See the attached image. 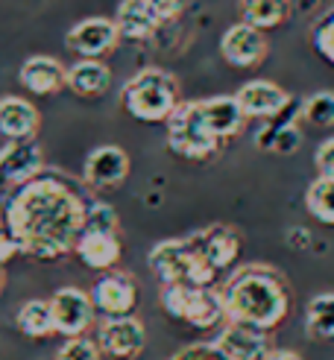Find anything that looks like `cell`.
Returning a JSON list of instances; mask_svg holds the SVG:
<instances>
[{"label": "cell", "mask_w": 334, "mask_h": 360, "mask_svg": "<svg viewBox=\"0 0 334 360\" xmlns=\"http://www.w3.org/2000/svg\"><path fill=\"white\" fill-rule=\"evenodd\" d=\"M200 105H203V117L208 123V129L217 141L235 138L243 129L246 115L235 97H208V100H200Z\"/></svg>", "instance_id": "d6986e66"}, {"label": "cell", "mask_w": 334, "mask_h": 360, "mask_svg": "<svg viewBox=\"0 0 334 360\" xmlns=\"http://www.w3.org/2000/svg\"><path fill=\"white\" fill-rule=\"evenodd\" d=\"M258 147L261 150H270V153H278V155H290L299 150L302 143V132L296 129L293 123H278V126H270V129L258 132Z\"/></svg>", "instance_id": "4316f807"}, {"label": "cell", "mask_w": 334, "mask_h": 360, "mask_svg": "<svg viewBox=\"0 0 334 360\" xmlns=\"http://www.w3.org/2000/svg\"><path fill=\"white\" fill-rule=\"evenodd\" d=\"M18 252H21V246H18V240L9 235V229L0 223V266H4L9 258H15Z\"/></svg>", "instance_id": "e575fe53"}, {"label": "cell", "mask_w": 334, "mask_h": 360, "mask_svg": "<svg viewBox=\"0 0 334 360\" xmlns=\"http://www.w3.org/2000/svg\"><path fill=\"white\" fill-rule=\"evenodd\" d=\"M150 269L158 276L165 287L170 284H188V287H211L217 273L211 269L191 238H176V240H162L150 249L147 258Z\"/></svg>", "instance_id": "277c9868"}, {"label": "cell", "mask_w": 334, "mask_h": 360, "mask_svg": "<svg viewBox=\"0 0 334 360\" xmlns=\"http://www.w3.org/2000/svg\"><path fill=\"white\" fill-rule=\"evenodd\" d=\"M115 24H117L120 39L144 41V39H150V35L155 32V27L162 21L155 18L150 0H123V4L117 6Z\"/></svg>", "instance_id": "44dd1931"}, {"label": "cell", "mask_w": 334, "mask_h": 360, "mask_svg": "<svg viewBox=\"0 0 334 360\" xmlns=\"http://www.w3.org/2000/svg\"><path fill=\"white\" fill-rule=\"evenodd\" d=\"M314 47H316V53L326 59V62H331L334 65V6L316 21V27H314Z\"/></svg>", "instance_id": "4dcf8cb0"}, {"label": "cell", "mask_w": 334, "mask_h": 360, "mask_svg": "<svg viewBox=\"0 0 334 360\" xmlns=\"http://www.w3.org/2000/svg\"><path fill=\"white\" fill-rule=\"evenodd\" d=\"M214 346L226 360H267L273 352L267 331L240 326V322H226V328L217 334Z\"/></svg>", "instance_id": "8fae6325"}, {"label": "cell", "mask_w": 334, "mask_h": 360, "mask_svg": "<svg viewBox=\"0 0 334 360\" xmlns=\"http://www.w3.org/2000/svg\"><path fill=\"white\" fill-rule=\"evenodd\" d=\"M147 331L141 326V319L135 316H115L103 319L97 328V346L103 354H109L115 360H132L144 352Z\"/></svg>", "instance_id": "ba28073f"}, {"label": "cell", "mask_w": 334, "mask_h": 360, "mask_svg": "<svg viewBox=\"0 0 334 360\" xmlns=\"http://www.w3.org/2000/svg\"><path fill=\"white\" fill-rule=\"evenodd\" d=\"M226 322H240L261 331H273L290 311V287L278 269L267 264L240 266L223 284Z\"/></svg>", "instance_id": "7a4b0ae2"}, {"label": "cell", "mask_w": 334, "mask_h": 360, "mask_svg": "<svg viewBox=\"0 0 334 360\" xmlns=\"http://www.w3.org/2000/svg\"><path fill=\"white\" fill-rule=\"evenodd\" d=\"M235 100L246 117H276L290 105V94L285 88L276 82H267V79H252V82L240 85Z\"/></svg>", "instance_id": "2e32d148"}, {"label": "cell", "mask_w": 334, "mask_h": 360, "mask_svg": "<svg viewBox=\"0 0 334 360\" xmlns=\"http://www.w3.org/2000/svg\"><path fill=\"white\" fill-rule=\"evenodd\" d=\"M4 284H6V273H4V266H0V290H4Z\"/></svg>", "instance_id": "8d00e7d4"}, {"label": "cell", "mask_w": 334, "mask_h": 360, "mask_svg": "<svg viewBox=\"0 0 334 360\" xmlns=\"http://www.w3.org/2000/svg\"><path fill=\"white\" fill-rule=\"evenodd\" d=\"M15 319H18V328H21V334H27L32 340H41V337L56 334V326H53V314H50V302H44V299L24 302Z\"/></svg>", "instance_id": "cb8c5ba5"}, {"label": "cell", "mask_w": 334, "mask_h": 360, "mask_svg": "<svg viewBox=\"0 0 334 360\" xmlns=\"http://www.w3.org/2000/svg\"><path fill=\"white\" fill-rule=\"evenodd\" d=\"M302 117L314 126H334V94L331 91H316V94L305 97Z\"/></svg>", "instance_id": "f1b7e54d"}, {"label": "cell", "mask_w": 334, "mask_h": 360, "mask_svg": "<svg viewBox=\"0 0 334 360\" xmlns=\"http://www.w3.org/2000/svg\"><path fill=\"white\" fill-rule=\"evenodd\" d=\"M85 208L88 202H82V196L65 179L41 173L6 196L4 226L24 255L59 261L77 249L85 226Z\"/></svg>", "instance_id": "6da1fadb"}, {"label": "cell", "mask_w": 334, "mask_h": 360, "mask_svg": "<svg viewBox=\"0 0 334 360\" xmlns=\"http://www.w3.org/2000/svg\"><path fill=\"white\" fill-rule=\"evenodd\" d=\"M117 226H120L117 211L109 202H100V200L88 202L82 231H103V235H117Z\"/></svg>", "instance_id": "83f0119b"}, {"label": "cell", "mask_w": 334, "mask_h": 360, "mask_svg": "<svg viewBox=\"0 0 334 360\" xmlns=\"http://www.w3.org/2000/svg\"><path fill=\"white\" fill-rule=\"evenodd\" d=\"M305 205L320 223L334 226V179L320 176L305 191Z\"/></svg>", "instance_id": "484cf974"}, {"label": "cell", "mask_w": 334, "mask_h": 360, "mask_svg": "<svg viewBox=\"0 0 334 360\" xmlns=\"http://www.w3.org/2000/svg\"><path fill=\"white\" fill-rule=\"evenodd\" d=\"M68 88L77 97L97 100L112 88V70L97 59H82L74 68H68Z\"/></svg>", "instance_id": "7402d4cb"}, {"label": "cell", "mask_w": 334, "mask_h": 360, "mask_svg": "<svg viewBox=\"0 0 334 360\" xmlns=\"http://www.w3.org/2000/svg\"><path fill=\"white\" fill-rule=\"evenodd\" d=\"M267 360H302V354H296V352H288V349H273Z\"/></svg>", "instance_id": "d590c367"}, {"label": "cell", "mask_w": 334, "mask_h": 360, "mask_svg": "<svg viewBox=\"0 0 334 360\" xmlns=\"http://www.w3.org/2000/svg\"><path fill=\"white\" fill-rule=\"evenodd\" d=\"M185 4H188V0H150L155 18H158L162 24H165V21H173V18H179V15L185 12Z\"/></svg>", "instance_id": "836d02e7"}, {"label": "cell", "mask_w": 334, "mask_h": 360, "mask_svg": "<svg viewBox=\"0 0 334 360\" xmlns=\"http://www.w3.org/2000/svg\"><path fill=\"white\" fill-rule=\"evenodd\" d=\"M77 255L88 269H103L112 273L120 261V240L117 235H103V231H82L77 240Z\"/></svg>", "instance_id": "ffe728a7"}, {"label": "cell", "mask_w": 334, "mask_h": 360, "mask_svg": "<svg viewBox=\"0 0 334 360\" xmlns=\"http://www.w3.org/2000/svg\"><path fill=\"white\" fill-rule=\"evenodd\" d=\"M91 302H94V311H100L105 319L132 316L135 304H138V284L129 273L112 269V273H105L91 287Z\"/></svg>", "instance_id": "30bf717a"}, {"label": "cell", "mask_w": 334, "mask_h": 360, "mask_svg": "<svg viewBox=\"0 0 334 360\" xmlns=\"http://www.w3.org/2000/svg\"><path fill=\"white\" fill-rule=\"evenodd\" d=\"M41 126L39 109L24 97H0V135L6 141H35Z\"/></svg>", "instance_id": "ac0fdd59"}, {"label": "cell", "mask_w": 334, "mask_h": 360, "mask_svg": "<svg viewBox=\"0 0 334 360\" xmlns=\"http://www.w3.org/2000/svg\"><path fill=\"white\" fill-rule=\"evenodd\" d=\"M44 153L39 141H9L0 150V188H21L41 176Z\"/></svg>", "instance_id": "9c48e42d"}, {"label": "cell", "mask_w": 334, "mask_h": 360, "mask_svg": "<svg viewBox=\"0 0 334 360\" xmlns=\"http://www.w3.org/2000/svg\"><path fill=\"white\" fill-rule=\"evenodd\" d=\"M314 165H316V170H320V176L334 179V138H326L320 147H316Z\"/></svg>", "instance_id": "d6a6232c"}, {"label": "cell", "mask_w": 334, "mask_h": 360, "mask_svg": "<svg viewBox=\"0 0 334 360\" xmlns=\"http://www.w3.org/2000/svg\"><path fill=\"white\" fill-rule=\"evenodd\" d=\"M18 79L30 94L50 97L68 88V68L53 56H30L18 70Z\"/></svg>", "instance_id": "e0dca14e"}, {"label": "cell", "mask_w": 334, "mask_h": 360, "mask_svg": "<svg viewBox=\"0 0 334 360\" xmlns=\"http://www.w3.org/2000/svg\"><path fill=\"white\" fill-rule=\"evenodd\" d=\"M120 41L117 24L109 18H85V21L74 24L65 35L68 50H74L82 59H97L100 53L112 50Z\"/></svg>", "instance_id": "7c38bea8"}, {"label": "cell", "mask_w": 334, "mask_h": 360, "mask_svg": "<svg viewBox=\"0 0 334 360\" xmlns=\"http://www.w3.org/2000/svg\"><path fill=\"white\" fill-rule=\"evenodd\" d=\"M167 360H226V357L217 352L214 343H193V346L179 349V352H176L173 357H167Z\"/></svg>", "instance_id": "1f68e13d"}, {"label": "cell", "mask_w": 334, "mask_h": 360, "mask_svg": "<svg viewBox=\"0 0 334 360\" xmlns=\"http://www.w3.org/2000/svg\"><path fill=\"white\" fill-rule=\"evenodd\" d=\"M103 352L97 346V340L91 337H74L65 340V346L56 352V360H100Z\"/></svg>", "instance_id": "f546056e"}, {"label": "cell", "mask_w": 334, "mask_h": 360, "mask_svg": "<svg viewBox=\"0 0 334 360\" xmlns=\"http://www.w3.org/2000/svg\"><path fill=\"white\" fill-rule=\"evenodd\" d=\"M290 18V0H240V24L255 30H276Z\"/></svg>", "instance_id": "603a6c76"}, {"label": "cell", "mask_w": 334, "mask_h": 360, "mask_svg": "<svg viewBox=\"0 0 334 360\" xmlns=\"http://www.w3.org/2000/svg\"><path fill=\"white\" fill-rule=\"evenodd\" d=\"M305 331L314 340H334V293H320L308 302Z\"/></svg>", "instance_id": "d4e9b609"}, {"label": "cell", "mask_w": 334, "mask_h": 360, "mask_svg": "<svg viewBox=\"0 0 334 360\" xmlns=\"http://www.w3.org/2000/svg\"><path fill=\"white\" fill-rule=\"evenodd\" d=\"M129 176V155L115 143H103L85 158V185L88 188H117Z\"/></svg>", "instance_id": "5bb4252c"}, {"label": "cell", "mask_w": 334, "mask_h": 360, "mask_svg": "<svg viewBox=\"0 0 334 360\" xmlns=\"http://www.w3.org/2000/svg\"><path fill=\"white\" fill-rule=\"evenodd\" d=\"M167 147L182 155V158H193V161H203L211 158L217 153L220 141L211 135L208 123L203 117V105L200 100H191V103H179L170 117H167Z\"/></svg>", "instance_id": "5b68a950"}, {"label": "cell", "mask_w": 334, "mask_h": 360, "mask_svg": "<svg viewBox=\"0 0 334 360\" xmlns=\"http://www.w3.org/2000/svg\"><path fill=\"white\" fill-rule=\"evenodd\" d=\"M191 243L197 246L203 261L214 269V273L232 266L240 252V235L232 226H208V229L197 231V235H191Z\"/></svg>", "instance_id": "9a60e30c"}, {"label": "cell", "mask_w": 334, "mask_h": 360, "mask_svg": "<svg viewBox=\"0 0 334 360\" xmlns=\"http://www.w3.org/2000/svg\"><path fill=\"white\" fill-rule=\"evenodd\" d=\"M220 53H223V59L235 68H255L267 59V35L255 27L235 24L223 32Z\"/></svg>", "instance_id": "4fadbf2b"}, {"label": "cell", "mask_w": 334, "mask_h": 360, "mask_svg": "<svg viewBox=\"0 0 334 360\" xmlns=\"http://www.w3.org/2000/svg\"><path fill=\"white\" fill-rule=\"evenodd\" d=\"M47 302H50V314H53L56 334H62L65 340L85 337V331L91 328L94 314H97L91 293L79 290V287H59Z\"/></svg>", "instance_id": "52a82bcc"}, {"label": "cell", "mask_w": 334, "mask_h": 360, "mask_svg": "<svg viewBox=\"0 0 334 360\" xmlns=\"http://www.w3.org/2000/svg\"><path fill=\"white\" fill-rule=\"evenodd\" d=\"M162 308L173 319H182L193 328H214L217 322L226 319L223 296L220 290H211V287L170 284L162 290Z\"/></svg>", "instance_id": "8992f818"}, {"label": "cell", "mask_w": 334, "mask_h": 360, "mask_svg": "<svg viewBox=\"0 0 334 360\" xmlns=\"http://www.w3.org/2000/svg\"><path fill=\"white\" fill-rule=\"evenodd\" d=\"M120 103L141 123H167V117L179 109V82L162 68H144L127 79L120 91Z\"/></svg>", "instance_id": "3957f363"}]
</instances>
